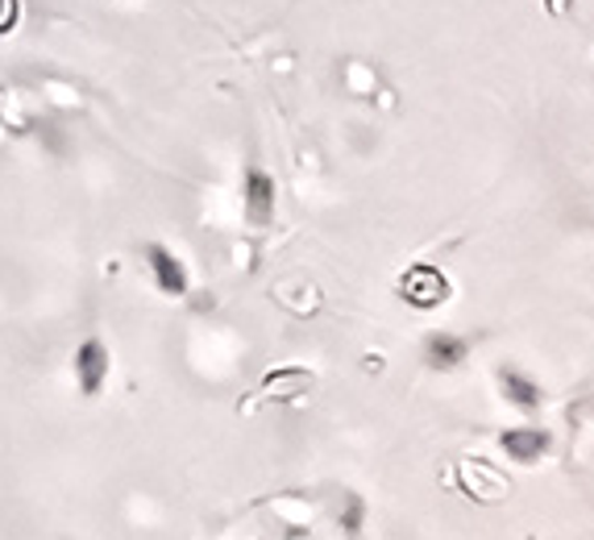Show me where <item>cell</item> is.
Returning a JSON list of instances; mask_svg holds the SVG:
<instances>
[{"instance_id": "obj_3", "label": "cell", "mask_w": 594, "mask_h": 540, "mask_svg": "<svg viewBox=\"0 0 594 540\" xmlns=\"http://www.w3.org/2000/svg\"><path fill=\"white\" fill-rule=\"evenodd\" d=\"M308 392H312V374L304 371V366H283V371L266 374L258 387L262 399H279V404H292V399H299V395Z\"/></svg>"}, {"instance_id": "obj_10", "label": "cell", "mask_w": 594, "mask_h": 540, "mask_svg": "<svg viewBox=\"0 0 594 540\" xmlns=\"http://www.w3.org/2000/svg\"><path fill=\"white\" fill-rule=\"evenodd\" d=\"M21 18V0H0V34H9Z\"/></svg>"}, {"instance_id": "obj_6", "label": "cell", "mask_w": 594, "mask_h": 540, "mask_svg": "<svg viewBox=\"0 0 594 540\" xmlns=\"http://www.w3.org/2000/svg\"><path fill=\"white\" fill-rule=\"evenodd\" d=\"M462 474H465V486H470L479 499H503V495H512V483L486 466L483 458H470V462H462Z\"/></svg>"}, {"instance_id": "obj_4", "label": "cell", "mask_w": 594, "mask_h": 540, "mask_svg": "<svg viewBox=\"0 0 594 540\" xmlns=\"http://www.w3.org/2000/svg\"><path fill=\"white\" fill-rule=\"evenodd\" d=\"M245 217L254 224H271V217H275V179L262 170L245 175Z\"/></svg>"}, {"instance_id": "obj_8", "label": "cell", "mask_w": 594, "mask_h": 540, "mask_svg": "<svg viewBox=\"0 0 594 540\" xmlns=\"http://www.w3.org/2000/svg\"><path fill=\"white\" fill-rule=\"evenodd\" d=\"M428 362L432 366H458V362H465V341H458V337H428Z\"/></svg>"}, {"instance_id": "obj_9", "label": "cell", "mask_w": 594, "mask_h": 540, "mask_svg": "<svg viewBox=\"0 0 594 540\" xmlns=\"http://www.w3.org/2000/svg\"><path fill=\"white\" fill-rule=\"evenodd\" d=\"M503 392L512 395L520 408H537V404H540V392L528 383V378H520L516 371H503Z\"/></svg>"}, {"instance_id": "obj_7", "label": "cell", "mask_w": 594, "mask_h": 540, "mask_svg": "<svg viewBox=\"0 0 594 540\" xmlns=\"http://www.w3.org/2000/svg\"><path fill=\"white\" fill-rule=\"evenodd\" d=\"M503 449H507L516 462L532 466L540 453L549 449V437H544L540 429H512V432H503Z\"/></svg>"}, {"instance_id": "obj_5", "label": "cell", "mask_w": 594, "mask_h": 540, "mask_svg": "<svg viewBox=\"0 0 594 540\" xmlns=\"http://www.w3.org/2000/svg\"><path fill=\"white\" fill-rule=\"evenodd\" d=\"M150 271H154V279L163 287V296H187V271L170 250L150 245Z\"/></svg>"}, {"instance_id": "obj_1", "label": "cell", "mask_w": 594, "mask_h": 540, "mask_svg": "<svg viewBox=\"0 0 594 540\" xmlns=\"http://www.w3.org/2000/svg\"><path fill=\"white\" fill-rule=\"evenodd\" d=\"M399 296L408 299L411 308H441L449 299V279L432 262H416L399 275Z\"/></svg>"}, {"instance_id": "obj_2", "label": "cell", "mask_w": 594, "mask_h": 540, "mask_svg": "<svg viewBox=\"0 0 594 540\" xmlns=\"http://www.w3.org/2000/svg\"><path fill=\"white\" fill-rule=\"evenodd\" d=\"M75 378H79V392L96 395L109 378V350L100 341H84L75 350Z\"/></svg>"}]
</instances>
